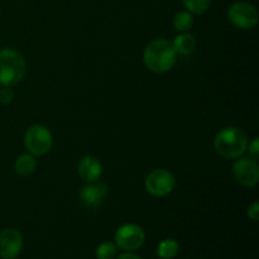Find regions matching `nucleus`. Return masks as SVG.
Listing matches in <instances>:
<instances>
[{
    "instance_id": "obj_15",
    "label": "nucleus",
    "mask_w": 259,
    "mask_h": 259,
    "mask_svg": "<svg viewBox=\"0 0 259 259\" xmlns=\"http://www.w3.org/2000/svg\"><path fill=\"white\" fill-rule=\"evenodd\" d=\"M172 25H174V28L177 32H189L192 28V25H194V17L187 10H182V12H179L175 14L174 20H172Z\"/></svg>"
},
{
    "instance_id": "obj_10",
    "label": "nucleus",
    "mask_w": 259,
    "mask_h": 259,
    "mask_svg": "<svg viewBox=\"0 0 259 259\" xmlns=\"http://www.w3.org/2000/svg\"><path fill=\"white\" fill-rule=\"evenodd\" d=\"M109 186L104 182H94L88 184L81 189L80 200L88 209H96L103 204L104 199L108 196Z\"/></svg>"
},
{
    "instance_id": "obj_12",
    "label": "nucleus",
    "mask_w": 259,
    "mask_h": 259,
    "mask_svg": "<svg viewBox=\"0 0 259 259\" xmlns=\"http://www.w3.org/2000/svg\"><path fill=\"white\" fill-rule=\"evenodd\" d=\"M196 38L189 32L181 33V34L176 35L175 37V40L172 42V46H174L175 51H176L177 55H182V56H187L191 55L192 52L196 48Z\"/></svg>"
},
{
    "instance_id": "obj_7",
    "label": "nucleus",
    "mask_w": 259,
    "mask_h": 259,
    "mask_svg": "<svg viewBox=\"0 0 259 259\" xmlns=\"http://www.w3.org/2000/svg\"><path fill=\"white\" fill-rule=\"evenodd\" d=\"M228 19L239 29H252L258 24L259 14L254 5L247 2H237L228 9Z\"/></svg>"
},
{
    "instance_id": "obj_6",
    "label": "nucleus",
    "mask_w": 259,
    "mask_h": 259,
    "mask_svg": "<svg viewBox=\"0 0 259 259\" xmlns=\"http://www.w3.org/2000/svg\"><path fill=\"white\" fill-rule=\"evenodd\" d=\"M147 192L154 197H164L176 187V179L169 171L163 168L153 169L144 180Z\"/></svg>"
},
{
    "instance_id": "obj_21",
    "label": "nucleus",
    "mask_w": 259,
    "mask_h": 259,
    "mask_svg": "<svg viewBox=\"0 0 259 259\" xmlns=\"http://www.w3.org/2000/svg\"><path fill=\"white\" fill-rule=\"evenodd\" d=\"M115 259H142V258L139 257V255L134 254L133 252H124L116 255Z\"/></svg>"
},
{
    "instance_id": "obj_16",
    "label": "nucleus",
    "mask_w": 259,
    "mask_h": 259,
    "mask_svg": "<svg viewBox=\"0 0 259 259\" xmlns=\"http://www.w3.org/2000/svg\"><path fill=\"white\" fill-rule=\"evenodd\" d=\"M118 255V247L114 242H103L95 250L96 259H115Z\"/></svg>"
},
{
    "instance_id": "obj_8",
    "label": "nucleus",
    "mask_w": 259,
    "mask_h": 259,
    "mask_svg": "<svg viewBox=\"0 0 259 259\" xmlns=\"http://www.w3.org/2000/svg\"><path fill=\"white\" fill-rule=\"evenodd\" d=\"M233 175L238 184L254 187L259 181V164L253 157H239L233 166Z\"/></svg>"
},
{
    "instance_id": "obj_2",
    "label": "nucleus",
    "mask_w": 259,
    "mask_h": 259,
    "mask_svg": "<svg viewBox=\"0 0 259 259\" xmlns=\"http://www.w3.org/2000/svg\"><path fill=\"white\" fill-rule=\"evenodd\" d=\"M249 141L238 126H227L215 136L214 148L219 156L227 159H237L244 154Z\"/></svg>"
},
{
    "instance_id": "obj_17",
    "label": "nucleus",
    "mask_w": 259,
    "mask_h": 259,
    "mask_svg": "<svg viewBox=\"0 0 259 259\" xmlns=\"http://www.w3.org/2000/svg\"><path fill=\"white\" fill-rule=\"evenodd\" d=\"M182 3L187 12L197 15L204 14L211 5V0H182Z\"/></svg>"
},
{
    "instance_id": "obj_14",
    "label": "nucleus",
    "mask_w": 259,
    "mask_h": 259,
    "mask_svg": "<svg viewBox=\"0 0 259 259\" xmlns=\"http://www.w3.org/2000/svg\"><path fill=\"white\" fill-rule=\"evenodd\" d=\"M180 252V244L177 240L171 239H163L162 242L158 243L157 245V255L159 259H174L179 254Z\"/></svg>"
},
{
    "instance_id": "obj_19",
    "label": "nucleus",
    "mask_w": 259,
    "mask_h": 259,
    "mask_svg": "<svg viewBox=\"0 0 259 259\" xmlns=\"http://www.w3.org/2000/svg\"><path fill=\"white\" fill-rule=\"evenodd\" d=\"M247 149L249 151L250 157H253V158H255V159L258 158V156H259V139L257 138V137H255V138H253L250 143H248Z\"/></svg>"
},
{
    "instance_id": "obj_20",
    "label": "nucleus",
    "mask_w": 259,
    "mask_h": 259,
    "mask_svg": "<svg viewBox=\"0 0 259 259\" xmlns=\"http://www.w3.org/2000/svg\"><path fill=\"white\" fill-rule=\"evenodd\" d=\"M248 218L253 222H257L258 218H259V202L254 201L249 207H248V211H247Z\"/></svg>"
},
{
    "instance_id": "obj_4",
    "label": "nucleus",
    "mask_w": 259,
    "mask_h": 259,
    "mask_svg": "<svg viewBox=\"0 0 259 259\" xmlns=\"http://www.w3.org/2000/svg\"><path fill=\"white\" fill-rule=\"evenodd\" d=\"M23 142H24V147L28 153L34 157L45 156L52 148V133L47 126L42 124H34L25 131Z\"/></svg>"
},
{
    "instance_id": "obj_11",
    "label": "nucleus",
    "mask_w": 259,
    "mask_h": 259,
    "mask_svg": "<svg viewBox=\"0 0 259 259\" xmlns=\"http://www.w3.org/2000/svg\"><path fill=\"white\" fill-rule=\"evenodd\" d=\"M77 172L82 181L86 184H94L100 180L103 175V166L96 157L85 156L78 162Z\"/></svg>"
},
{
    "instance_id": "obj_9",
    "label": "nucleus",
    "mask_w": 259,
    "mask_h": 259,
    "mask_svg": "<svg viewBox=\"0 0 259 259\" xmlns=\"http://www.w3.org/2000/svg\"><path fill=\"white\" fill-rule=\"evenodd\" d=\"M23 235L14 228L0 232V259H17L23 249Z\"/></svg>"
},
{
    "instance_id": "obj_18",
    "label": "nucleus",
    "mask_w": 259,
    "mask_h": 259,
    "mask_svg": "<svg viewBox=\"0 0 259 259\" xmlns=\"http://www.w3.org/2000/svg\"><path fill=\"white\" fill-rule=\"evenodd\" d=\"M14 100V91L10 86H3L0 89V103L8 105Z\"/></svg>"
},
{
    "instance_id": "obj_1",
    "label": "nucleus",
    "mask_w": 259,
    "mask_h": 259,
    "mask_svg": "<svg viewBox=\"0 0 259 259\" xmlns=\"http://www.w3.org/2000/svg\"><path fill=\"white\" fill-rule=\"evenodd\" d=\"M177 61V53L172 42L167 39H153L146 46L143 62L154 73L168 72Z\"/></svg>"
},
{
    "instance_id": "obj_5",
    "label": "nucleus",
    "mask_w": 259,
    "mask_h": 259,
    "mask_svg": "<svg viewBox=\"0 0 259 259\" xmlns=\"http://www.w3.org/2000/svg\"><path fill=\"white\" fill-rule=\"evenodd\" d=\"M146 242V233L143 228L134 223L123 224L114 234V243L124 252H134L142 248Z\"/></svg>"
},
{
    "instance_id": "obj_3",
    "label": "nucleus",
    "mask_w": 259,
    "mask_h": 259,
    "mask_svg": "<svg viewBox=\"0 0 259 259\" xmlns=\"http://www.w3.org/2000/svg\"><path fill=\"white\" fill-rule=\"evenodd\" d=\"M27 62L19 51L13 48L0 50V85L14 86L24 78Z\"/></svg>"
},
{
    "instance_id": "obj_13",
    "label": "nucleus",
    "mask_w": 259,
    "mask_h": 259,
    "mask_svg": "<svg viewBox=\"0 0 259 259\" xmlns=\"http://www.w3.org/2000/svg\"><path fill=\"white\" fill-rule=\"evenodd\" d=\"M37 167V161H35L34 156L30 153H23L15 159L14 162V169L19 176H29L35 171Z\"/></svg>"
}]
</instances>
